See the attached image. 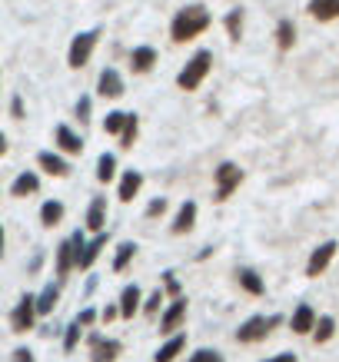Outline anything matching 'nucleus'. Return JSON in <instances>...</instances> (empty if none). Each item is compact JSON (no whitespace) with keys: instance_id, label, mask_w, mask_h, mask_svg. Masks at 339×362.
<instances>
[{"instance_id":"nucleus-1","label":"nucleus","mask_w":339,"mask_h":362,"mask_svg":"<svg viewBox=\"0 0 339 362\" xmlns=\"http://www.w3.org/2000/svg\"><path fill=\"white\" fill-rule=\"evenodd\" d=\"M209 11L203 7V4H190V7H183V11L173 17V23H170V37H173L176 44H186V40H197L200 33L209 27Z\"/></svg>"},{"instance_id":"nucleus-2","label":"nucleus","mask_w":339,"mask_h":362,"mask_svg":"<svg viewBox=\"0 0 339 362\" xmlns=\"http://www.w3.org/2000/svg\"><path fill=\"white\" fill-rule=\"evenodd\" d=\"M213 70V50H197V54L186 60V66L176 74V87L186 90V93H193L200 90V83L207 80V74Z\"/></svg>"},{"instance_id":"nucleus-3","label":"nucleus","mask_w":339,"mask_h":362,"mask_svg":"<svg viewBox=\"0 0 339 362\" xmlns=\"http://www.w3.org/2000/svg\"><path fill=\"white\" fill-rule=\"evenodd\" d=\"M280 322H283L280 316H250L240 329H236V342H243V346H250V342H263L270 332L276 329V326H280Z\"/></svg>"},{"instance_id":"nucleus-4","label":"nucleus","mask_w":339,"mask_h":362,"mask_svg":"<svg viewBox=\"0 0 339 362\" xmlns=\"http://www.w3.org/2000/svg\"><path fill=\"white\" fill-rule=\"evenodd\" d=\"M213 183H217V203H226V199L233 197V189L243 183V170L236 163H219L217 170H213Z\"/></svg>"},{"instance_id":"nucleus-5","label":"nucleus","mask_w":339,"mask_h":362,"mask_svg":"<svg viewBox=\"0 0 339 362\" xmlns=\"http://www.w3.org/2000/svg\"><path fill=\"white\" fill-rule=\"evenodd\" d=\"M100 40V30H84L74 37V44H70V54H67V64L74 66V70H80V66L90 64V57H93V47H97Z\"/></svg>"},{"instance_id":"nucleus-6","label":"nucleus","mask_w":339,"mask_h":362,"mask_svg":"<svg viewBox=\"0 0 339 362\" xmlns=\"http://www.w3.org/2000/svg\"><path fill=\"white\" fill-rule=\"evenodd\" d=\"M33 319H37V296L23 293L21 303H17V306H13V313H11V332H17V336L30 332L33 329Z\"/></svg>"},{"instance_id":"nucleus-7","label":"nucleus","mask_w":339,"mask_h":362,"mask_svg":"<svg viewBox=\"0 0 339 362\" xmlns=\"http://www.w3.org/2000/svg\"><path fill=\"white\" fill-rule=\"evenodd\" d=\"M336 250H339V243L336 240H326V243H319L316 250L309 252V259H306V276H309V279H316V276L326 273L329 263L336 259Z\"/></svg>"},{"instance_id":"nucleus-8","label":"nucleus","mask_w":339,"mask_h":362,"mask_svg":"<svg viewBox=\"0 0 339 362\" xmlns=\"http://www.w3.org/2000/svg\"><path fill=\"white\" fill-rule=\"evenodd\" d=\"M183 319H186V299L176 296L170 306H166V313L160 316V332L163 336H176V332L183 329Z\"/></svg>"},{"instance_id":"nucleus-9","label":"nucleus","mask_w":339,"mask_h":362,"mask_svg":"<svg viewBox=\"0 0 339 362\" xmlns=\"http://www.w3.org/2000/svg\"><path fill=\"white\" fill-rule=\"evenodd\" d=\"M123 346L117 339H103V336H90V362H117Z\"/></svg>"},{"instance_id":"nucleus-10","label":"nucleus","mask_w":339,"mask_h":362,"mask_svg":"<svg viewBox=\"0 0 339 362\" xmlns=\"http://www.w3.org/2000/svg\"><path fill=\"white\" fill-rule=\"evenodd\" d=\"M316 309L309 306V303H299V306L293 309V316H289V329L296 332V336H309L313 332V326H316Z\"/></svg>"},{"instance_id":"nucleus-11","label":"nucleus","mask_w":339,"mask_h":362,"mask_svg":"<svg viewBox=\"0 0 339 362\" xmlns=\"http://www.w3.org/2000/svg\"><path fill=\"white\" fill-rule=\"evenodd\" d=\"M54 143H57V150H60V153H67V156L84 153V140H80V136L70 130L67 123H60V127L54 130Z\"/></svg>"},{"instance_id":"nucleus-12","label":"nucleus","mask_w":339,"mask_h":362,"mask_svg":"<svg viewBox=\"0 0 339 362\" xmlns=\"http://www.w3.org/2000/svg\"><path fill=\"white\" fill-rule=\"evenodd\" d=\"M54 263H57V279H67V276L77 269V252L70 246V240H64L54 250Z\"/></svg>"},{"instance_id":"nucleus-13","label":"nucleus","mask_w":339,"mask_h":362,"mask_svg":"<svg viewBox=\"0 0 339 362\" xmlns=\"http://www.w3.org/2000/svg\"><path fill=\"white\" fill-rule=\"evenodd\" d=\"M97 90H100V97L103 100H117V97H123V77L113 70V66H107L103 74H100V80H97Z\"/></svg>"},{"instance_id":"nucleus-14","label":"nucleus","mask_w":339,"mask_h":362,"mask_svg":"<svg viewBox=\"0 0 339 362\" xmlns=\"http://www.w3.org/2000/svg\"><path fill=\"white\" fill-rule=\"evenodd\" d=\"M37 166L44 170V173H50V176H57V180H64L67 173H70V163H67L60 153H54V150H44V153L37 156Z\"/></svg>"},{"instance_id":"nucleus-15","label":"nucleus","mask_w":339,"mask_h":362,"mask_svg":"<svg viewBox=\"0 0 339 362\" xmlns=\"http://www.w3.org/2000/svg\"><path fill=\"white\" fill-rule=\"evenodd\" d=\"M40 189V176L33 173V170H23L17 180L11 183V197H17V199H27V197H33Z\"/></svg>"},{"instance_id":"nucleus-16","label":"nucleus","mask_w":339,"mask_h":362,"mask_svg":"<svg viewBox=\"0 0 339 362\" xmlns=\"http://www.w3.org/2000/svg\"><path fill=\"white\" fill-rule=\"evenodd\" d=\"M193 226H197V203H193V199H186L183 206L176 209V220H173L170 230H173L176 236H183V233H190Z\"/></svg>"},{"instance_id":"nucleus-17","label":"nucleus","mask_w":339,"mask_h":362,"mask_svg":"<svg viewBox=\"0 0 339 362\" xmlns=\"http://www.w3.org/2000/svg\"><path fill=\"white\" fill-rule=\"evenodd\" d=\"M103 246H107V233H97L93 240H87V246H84L80 256H77V269H90V266L97 263V256H100Z\"/></svg>"},{"instance_id":"nucleus-18","label":"nucleus","mask_w":339,"mask_h":362,"mask_svg":"<svg viewBox=\"0 0 339 362\" xmlns=\"http://www.w3.org/2000/svg\"><path fill=\"white\" fill-rule=\"evenodd\" d=\"M103 226H107V199L93 197L90 199V209H87V230L90 233H103Z\"/></svg>"},{"instance_id":"nucleus-19","label":"nucleus","mask_w":339,"mask_h":362,"mask_svg":"<svg viewBox=\"0 0 339 362\" xmlns=\"http://www.w3.org/2000/svg\"><path fill=\"white\" fill-rule=\"evenodd\" d=\"M140 187H143V173L140 170H127V173L120 176V189H117V197H120L123 203H130V199L140 193Z\"/></svg>"},{"instance_id":"nucleus-20","label":"nucleus","mask_w":339,"mask_h":362,"mask_svg":"<svg viewBox=\"0 0 339 362\" xmlns=\"http://www.w3.org/2000/svg\"><path fill=\"white\" fill-rule=\"evenodd\" d=\"M143 303V293H140V286L133 283V286H123V293H120V316L123 319H133V313L140 309Z\"/></svg>"},{"instance_id":"nucleus-21","label":"nucleus","mask_w":339,"mask_h":362,"mask_svg":"<svg viewBox=\"0 0 339 362\" xmlns=\"http://www.w3.org/2000/svg\"><path fill=\"white\" fill-rule=\"evenodd\" d=\"M186 349V336L183 332H176V336H170V339L163 342V346H160V349H156V356H154V362H173L176 356H180V352Z\"/></svg>"},{"instance_id":"nucleus-22","label":"nucleus","mask_w":339,"mask_h":362,"mask_svg":"<svg viewBox=\"0 0 339 362\" xmlns=\"http://www.w3.org/2000/svg\"><path fill=\"white\" fill-rule=\"evenodd\" d=\"M156 64V50L154 47H137L130 54V66H133V74H150Z\"/></svg>"},{"instance_id":"nucleus-23","label":"nucleus","mask_w":339,"mask_h":362,"mask_svg":"<svg viewBox=\"0 0 339 362\" xmlns=\"http://www.w3.org/2000/svg\"><path fill=\"white\" fill-rule=\"evenodd\" d=\"M309 13L319 23H329L339 17V0H309Z\"/></svg>"},{"instance_id":"nucleus-24","label":"nucleus","mask_w":339,"mask_h":362,"mask_svg":"<svg viewBox=\"0 0 339 362\" xmlns=\"http://www.w3.org/2000/svg\"><path fill=\"white\" fill-rule=\"evenodd\" d=\"M60 220H64V203L60 199H47L44 206H40V223H44L47 230H54V226H60Z\"/></svg>"},{"instance_id":"nucleus-25","label":"nucleus","mask_w":339,"mask_h":362,"mask_svg":"<svg viewBox=\"0 0 339 362\" xmlns=\"http://www.w3.org/2000/svg\"><path fill=\"white\" fill-rule=\"evenodd\" d=\"M236 279H240V286L250 293V296H263V293H266V283L260 279V273H256V269H240V273H236Z\"/></svg>"},{"instance_id":"nucleus-26","label":"nucleus","mask_w":339,"mask_h":362,"mask_svg":"<svg viewBox=\"0 0 339 362\" xmlns=\"http://www.w3.org/2000/svg\"><path fill=\"white\" fill-rule=\"evenodd\" d=\"M57 299H60V289H57L54 283H47V286H44V293L37 296V316H47V313H54Z\"/></svg>"},{"instance_id":"nucleus-27","label":"nucleus","mask_w":339,"mask_h":362,"mask_svg":"<svg viewBox=\"0 0 339 362\" xmlns=\"http://www.w3.org/2000/svg\"><path fill=\"white\" fill-rule=\"evenodd\" d=\"M333 332H336V319H333V316H319V319H316V326H313V332H309V336H313V339H316L319 346H323V342L333 339Z\"/></svg>"},{"instance_id":"nucleus-28","label":"nucleus","mask_w":339,"mask_h":362,"mask_svg":"<svg viewBox=\"0 0 339 362\" xmlns=\"http://www.w3.org/2000/svg\"><path fill=\"white\" fill-rule=\"evenodd\" d=\"M133 256H137V243H120V246H117V256H113V273H123V269H127V266H130V259Z\"/></svg>"},{"instance_id":"nucleus-29","label":"nucleus","mask_w":339,"mask_h":362,"mask_svg":"<svg viewBox=\"0 0 339 362\" xmlns=\"http://www.w3.org/2000/svg\"><path fill=\"white\" fill-rule=\"evenodd\" d=\"M293 44H296L293 21H280V27H276V47H280V50H293Z\"/></svg>"},{"instance_id":"nucleus-30","label":"nucleus","mask_w":339,"mask_h":362,"mask_svg":"<svg viewBox=\"0 0 339 362\" xmlns=\"http://www.w3.org/2000/svg\"><path fill=\"white\" fill-rule=\"evenodd\" d=\"M117 176V156L113 153H100V160H97V180L100 183H110Z\"/></svg>"},{"instance_id":"nucleus-31","label":"nucleus","mask_w":339,"mask_h":362,"mask_svg":"<svg viewBox=\"0 0 339 362\" xmlns=\"http://www.w3.org/2000/svg\"><path fill=\"white\" fill-rule=\"evenodd\" d=\"M137 133H140V117H137V113H127V123H123V133H120V146H123V150H130V146H133Z\"/></svg>"},{"instance_id":"nucleus-32","label":"nucleus","mask_w":339,"mask_h":362,"mask_svg":"<svg viewBox=\"0 0 339 362\" xmlns=\"http://www.w3.org/2000/svg\"><path fill=\"white\" fill-rule=\"evenodd\" d=\"M123 123H127V113H123V110H110L107 120H103V133H110V136H120Z\"/></svg>"},{"instance_id":"nucleus-33","label":"nucleus","mask_w":339,"mask_h":362,"mask_svg":"<svg viewBox=\"0 0 339 362\" xmlns=\"http://www.w3.org/2000/svg\"><path fill=\"white\" fill-rule=\"evenodd\" d=\"M226 33H230V40H233V44H236V40L243 37V11H240V7L226 13Z\"/></svg>"},{"instance_id":"nucleus-34","label":"nucleus","mask_w":339,"mask_h":362,"mask_svg":"<svg viewBox=\"0 0 339 362\" xmlns=\"http://www.w3.org/2000/svg\"><path fill=\"white\" fill-rule=\"evenodd\" d=\"M160 306H163V289H156V293H150V296L143 299V313H146V316H156V313H160Z\"/></svg>"},{"instance_id":"nucleus-35","label":"nucleus","mask_w":339,"mask_h":362,"mask_svg":"<svg viewBox=\"0 0 339 362\" xmlns=\"http://www.w3.org/2000/svg\"><path fill=\"white\" fill-rule=\"evenodd\" d=\"M80 336H84V329H80L77 322H70V326H67V332H64V349H67V352H74V349H77Z\"/></svg>"},{"instance_id":"nucleus-36","label":"nucleus","mask_w":339,"mask_h":362,"mask_svg":"<svg viewBox=\"0 0 339 362\" xmlns=\"http://www.w3.org/2000/svg\"><path fill=\"white\" fill-rule=\"evenodd\" d=\"M163 296H180V279H176V273H163Z\"/></svg>"},{"instance_id":"nucleus-37","label":"nucleus","mask_w":339,"mask_h":362,"mask_svg":"<svg viewBox=\"0 0 339 362\" xmlns=\"http://www.w3.org/2000/svg\"><path fill=\"white\" fill-rule=\"evenodd\" d=\"M190 362H223V356L217 349H197L190 356Z\"/></svg>"},{"instance_id":"nucleus-38","label":"nucleus","mask_w":339,"mask_h":362,"mask_svg":"<svg viewBox=\"0 0 339 362\" xmlns=\"http://www.w3.org/2000/svg\"><path fill=\"white\" fill-rule=\"evenodd\" d=\"M74 322H77L80 329H90V326H93V322H97V309H80V316L74 319Z\"/></svg>"},{"instance_id":"nucleus-39","label":"nucleus","mask_w":339,"mask_h":362,"mask_svg":"<svg viewBox=\"0 0 339 362\" xmlns=\"http://www.w3.org/2000/svg\"><path fill=\"white\" fill-rule=\"evenodd\" d=\"M90 107H93V103H90V97H80L77 100V120L80 123H90Z\"/></svg>"},{"instance_id":"nucleus-40","label":"nucleus","mask_w":339,"mask_h":362,"mask_svg":"<svg viewBox=\"0 0 339 362\" xmlns=\"http://www.w3.org/2000/svg\"><path fill=\"white\" fill-rule=\"evenodd\" d=\"M163 213H166V199H163V197L154 199V203L146 206V216H150V220H156V216H163Z\"/></svg>"},{"instance_id":"nucleus-41","label":"nucleus","mask_w":339,"mask_h":362,"mask_svg":"<svg viewBox=\"0 0 339 362\" xmlns=\"http://www.w3.org/2000/svg\"><path fill=\"white\" fill-rule=\"evenodd\" d=\"M11 362H33V352L21 346V349H13V359H11Z\"/></svg>"},{"instance_id":"nucleus-42","label":"nucleus","mask_w":339,"mask_h":362,"mask_svg":"<svg viewBox=\"0 0 339 362\" xmlns=\"http://www.w3.org/2000/svg\"><path fill=\"white\" fill-rule=\"evenodd\" d=\"M11 113H13V120H23V100L21 97L11 100Z\"/></svg>"},{"instance_id":"nucleus-43","label":"nucleus","mask_w":339,"mask_h":362,"mask_svg":"<svg viewBox=\"0 0 339 362\" xmlns=\"http://www.w3.org/2000/svg\"><path fill=\"white\" fill-rule=\"evenodd\" d=\"M263 362H296V352H280V356H270Z\"/></svg>"},{"instance_id":"nucleus-44","label":"nucleus","mask_w":339,"mask_h":362,"mask_svg":"<svg viewBox=\"0 0 339 362\" xmlns=\"http://www.w3.org/2000/svg\"><path fill=\"white\" fill-rule=\"evenodd\" d=\"M117 316H120V306H107L103 313H100V319H103V322H110V319H117Z\"/></svg>"},{"instance_id":"nucleus-45","label":"nucleus","mask_w":339,"mask_h":362,"mask_svg":"<svg viewBox=\"0 0 339 362\" xmlns=\"http://www.w3.org/2000/svg\"><path fill=\"white\" fill-rule=\"evenodd\" d=\"M7 153V136H4V133H0V156Z\"/></svg>"},{"instance_id":"nucleus-46","label":"nucleus","mask_w":339,"mask_h":362,"mask_svg":"<svg viewBox=\"0 0 339 362\" xmlns=\"http://www.w3.org/2000/svg\"><path fill=\"white\" fill-rule=\"evenodd\" d=\"M4 243H7V236H4V226H0V256H4Z\"/></svg>"}]
</instances>
